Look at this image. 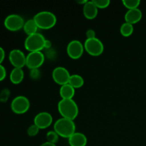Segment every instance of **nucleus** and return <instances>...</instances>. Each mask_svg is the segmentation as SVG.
I'll return each mask as SVG.
<instances>
[{
    "mask_svg": "<svg viewBox=\"0 0 146 146\" xmlns=\"http://www.w3.org/2000/svg\"><path fill=\"white\" fill-rule=\"evenodd\" d=\"M44 60L45 56L41 51L29 52L27 56L26 66L31 70L38 69L43 65Z\"/></svg>",
    "mask_w": 146,
    "mask_h": 146,
    "instance_id": "nucleus-8",
    "label": "nucleus"
},
{
    "mask_svg": "<svg viewBox=\"0 0 146 146\" xmlns=\"http://www.w3.org/2000/svg\"><path fill=\"white\" fill-rule=\"evenodd\" d=\"M94 4H96L98 9L107 8L111 4L110 0H93Z\"/></svg>",
    "mask_w": 146,
    "mask_h": 146,
    "instance_id": "nucleus-23",
    "label": "nucleus"
},
{
    "mask_svg": "<svg viewBox=\"0 0 146 146\" xmlns=\"http://www.w3.org/2000/svg\"><path fill=\"white\" fill-rule=\"evenodd\" d=\"M9 90L8 88H4L2 91L0 92V101H2V102H4V101H7L8 99L9 96Z\"/></svg>",
    "mask_w": 146,
    "mask_h": 146,
    "instance_id": "nucleus-25",
    "label": "nucleus"
},
{
    "mask_svg": "<svg viewBox=\"0 0 146 146\" xmlns=\"http://www.w3.org/2000/svg\"><path fill=\"white\" fill-rule=\"evenodd\" d=\"M46 38L40 33L27 36L24 41V47L29 52L33 51H41L44 48Z\"/></svg>",
    "mask_w": 146,
    "mask_h": 146,
    "instance_id": "nucleus-4",
    "label": "nucleus"
},
{
    "mask_svg": "<svg viewBox=\"0 0 146 146\" xmlns=\"http://www.w3.org/2000/svg\"><path fill=\"white\" fill-rule=\"evenodd\" d=\"M24 19L22 17L17 14H11L7 16L4 21V24L6 28L11 31H19L24 27Z\"/></svg>",
    "mask_w": 146,
    "mask_h": 146,
    "instance_id": "nucleus-7",
    "label": "nucleus"
},
{
    "mask_svg": "<svg viewBox=\"0 0 146 146\" xmlns=\"http://www.w3.org/2000/svg\"><path fill=\"white\" fill-rule=\"evenodd\" d=\"M38 132H39V128L34 123L30 125L27 129V134L31 137L36 136L38 133Z\"/></svg>",
    "mask_w": 146,
    "mask_h": 146,
    "instance_id": "nucleus-24",
    "label": "nucleus"
},
{
    "mask_svg": "<svg viewBox=\"0 0 146 146\" xmlns=\"http://www.w3.org/2000/svg\"><path fill=\"white\" fill-rule=\"evenodd\" d=\"M52 122L53 117L51 114L46 111L38 113L34 118V123L38 126L39 129L48 128L51 125Z\"/></svg>",
    "mask_w": 146,
    "mask_h": 146,
    "instance_id": "nucleus-12",
    "label": "nucleus"
},
{
    "mask_svg": "<svg viewBox=\"0 0 146 146\" xmlns=\"http://www.w3.org/2000/svg\"><path fill=\"white\" fill-rule=\"evenodd\" d=\"M83 13L84 17L88 19H94L98 13V7L93 1H88L83 6Z\"/></svg>",
    "mask_w": 146,
    "mask_h": 146,
    "instance_id": "nucleus-14",
    "label": "nucleus"
},
{
    "mask_svg": "<svg viewBox=\"0 0 146 146\" xmlns=\"http://www.w3.org/2000/svg\"><path fill=\"white\" fill-rule=\"evenodd\" d=\"M87 38H96V31L92 29H89L86 32Z\"/></svg>",
    "mask_w": 146,
    "mask_h": 146,
    "instance_id": "nucleus-27",
    "label": "nucleus"
},
{
    "mask_svg": "<svg viewBox=\"0 0 146 146\" xmlns=\"http://www.w3.org/2000/svg\"><path fill=\"white\" fill-rule=\"evenodd\" d=\"M123 4L124 7H126L128 9H133L138 8L141 1L140 0H123Z\"/></svg>",
    "mask_w": 146,
    "mask_h": 146,
    "instance_id": "nucleus-21",
    "label": "nucleus"
},
{
    "mask_svg": "<svg viewBox=\"0 0 146 146\" xmlns=\"http://www.w3.org/2000/svg\"><path fill=\"white\" fill-rule=\"evenodd\" d=\"M142 17V11L139 8H136L133 9H128L124 16V19H125V22L133 25L141 21Z\"/></svg>",
    "mask_w": 146,
    "mask_h": 146,
    "instance_id": "nucleus-13",
    "label": "nucleus"
},
{
    "mask_svg": "<svg viewBox=\"0 0 146 146\" xmlns=\"http://www.w3.org/2000/svg\"><path fill=\"white\" fill-rule=\"evenodd\" d=\"M84 46L79 40H71L66 47V51L68 56L73 59L81 58L84 51Z\"/></svg>",
    "mask_w": 146,
    "mask_h": 146,
    "instance_id": "nucleus-9",
    "label": "nucleus"
},
{
    "mask_svg": "<svg viewBox=\"0 0 146 146\" xmlns=\"http://www.w3.org/2000/svg\"><path fill=\"white\" fill-rule=\"evenodd\" d=\"M38 29H49L54 27L57 22L56 16L49 11H41L33 17Z\"/></svg>",
    "mask_w": 146,
    "mask_h": 146,
    "instance_id": "nucleus-3",
    "label": "nucleus"
},
{
    "mask_svg": "<svg viewBox=\"0 0 146 146\" xmlns=\"http://www.w3.org/2000/svg\"><path fill=\"white\" fill-rule=\"evenodd\" d=\"M4 58H5V51L2 47L0 46V64H1Z\"/></svg>",
    "mask_w": 146,
    "mask_h": 146,
    "instance_id": "nucleus-29",
    "label": "nucleus"
},
{
    "mask_svg": "<svg viewBox=\"0 0 146 146\" xmlns=\"http://www.w3.org/2000/svg\"><path fill=\"white\" fill-rule=\"evenodd\" d=\"M59 94L61 99H72L75 95V88L69 84H64L60 87Z\"/></svg>",
    "mask_w": 146,
    "mask_h": 146,
    "instance_id": "nucleus-16",
    "label": "nucleus"
},
{
    "mask_svg": "<svg viewBox=\"0 0 146 146\" xmlns=\"http://www.w3.org/2000/svg\"><path fill=\"white\" fill-rule=\"evenodd\" d=\"M30 108V101L24 96H17L13 98L11 103V108L17 114L25 113Z\"/></svg>",
    "mask_w": 146,
    "mask_h": 146,
    "instance_id": "nucleus-6",
    "label": "nucleus"
},
{
    "mask_svg": "<svg viewBox=\"0 0 146 146\" xmlns=\"http://www.w3.org/2000/svg\"><path fill=\"white\" fill-rule=\"evenodd\" d=\"M84 46L85 51L94 56H100L104 51V44L96 37L94 38H86Z\"/></svg>",
    "mask_w": 146,
    "mask_h": 146,
    "instance_id": "nucleus-5",
    "label": "nucleus"
},
{
    "mask_svg": "<svg viewBox=\"0 0 146 146\" xmlns=\"http://www.w3.org/2000/svg\"><path fill=\"white\" fill-rule=\"evenodd\" d=\"M24 77V72L21 68H16L14 67L11 70L9 74L10 81L14 84H20L23 81Z\"/></svg>",
    "mask_w": 146,
    "mask_h": 146,
    "instance_id": "nucleus-17",
    "label": "nucleus"
},
{
    "mask_svg": "<svg viewBox=\"0 0 146 146\" xmlns=\"http://www.w3.org/2000/svg\"><path fill=\"white\" fill-rule=\"evenodd\" d=\"M40 146H56V145L54 143H50V142H48V141H46V142L45 143H43Z\"/></svg>",
    "mask_w": 146,
    "mask_h": 146,
    "instance_id": "nucleus-31",
    "label": "nucleus"
},
{
    "mask_svg": "<svg viewBox=\"0 0 146 146\" xmlns=\"http://www.w3.org/2000/svg\"><path fill=\"white\" fill-rule=\"evenodd\" d=\"M68 139L70 146H86L88 143L86 135L83 133L76 131Z\"/></svg>",
    "mask_w": 146,
    "mask_h": 146,
    "instance_id": "nucleus-15",
    "label": "nucleus"
},
{
    "mask_svg": "<svg viewBox=\"0 0 146 146\" xmlns=\"http://www.w3.org/2000/svg\"><path fill=\"white\" fill-rule=\"evenodd\" d=\"M70 76L71 74L69 71L65 67L57 66L54 68L52 71L53 79L56 84L61 86L68 84Z\"/></svg>",
    "mask_w": 146,
    "mask_h": 146,
    "instance_id": "nucleus-10",
    "label": "nucleus"
},
{
    "mask_svg": "<svg viewBox=\"0 0 146 146\" xmlns=\"http://www.w3.org/2000/svg\"><path fill=\"white\" fill-rule=\"evenodd\" d=\"M87 1H88L87 0H82V1H77V2L80 4H83V6H84V4L87 2Z\"/></svg>",
    "mask_w": 146,
    "mask_h": 146,
    "instance_id": "nucleus-32",
    "label": "nucleus"
},
{
    "mask_svg": "<svg viewBox=\"0 0 146 146\" xmlns=\"http://www.w3.org/2000/svg\"><path fill=\"white\" fill-rule=\"evenodd\" d=\"M51 45H52V44H51V41H49V40L46 39L45 44H44V48H46V49H48V48H51Z\"/></svg>",
    "mask_w": 146,
    "mask_h": 146,
    "instance_id": "nucleus-30",
    "label": "nucleus"
},
{
    "mask_svg": "<svg viewBox=\"0 0 146 146\" xmlns=\"http://www.w3.org/2000/svg\"><path fill=\"white\" fill-rule=\"evenodd\" d=\"M76 124L73 120L61 118L56 120L54 125V131L59 136L69 138L76 132Z\"/></svg>",
    "mask_w": 146,
    "mask_h": 146,
    "instance_id": "nucleus-1",
    "label": "nucleus"
},
{
    "mask_svg": "<svg viewBox=\"0 0 146 146\" xmlns=\"http://www.w3.org/2000/svg\"><path fill=\"white\" fill-rule=\"evenodd\" d=\"M46 138L48 142L56 144V143H58V139H59V135L57 134V133L56 131H50L47 132Z\"/></svg>",
    "mask_w": 146,
    "mask_h": 146,
    "instance_id": "nucleus-22",
    "label": "nucleus"
},
{
    "mask_svg": "<svg viewBox=\"0 0 146 146\" xmlns=\"http://www.w3.org/2000/svg\"><path fill=\"white\" fill-rule=\"evenodd\" d=\"M58 110L63 118L74 121L78 114V106L74 99H61L58 103Z\"/></svg>",
    "mask_w": 146,
    "mask_h": 146,
    "instance_id": "nucleus-2",
    "label": "nucleus"
},
{
    "mask_svg": "<svg viewBox=\"0 0 146 146\" xmlns=\"http://www.w3.org/2000/svg\"><path fill=\"white\" fill-rule=\"evenodd\" d=\"M68 84L76 89V88H81L84 86V79L81 76L78 74H73L70 76Z\"/></svg>",
    "mask_w": 146,
    "mask_h": 146,
    "instance_id": "nucleus-19",
    "label": "nucleus"
},
{
    "mask_svg": "<svg viewBox=\"0 0 146 146\" xmlns=\"http://www.w3.org/2000/svg\"><path fill=\"white\" fill-rule=\"evenodd\" d=\"M133 31V25L129 24V23L125 22V21L121 24V28H120V32H121V35L125 37H128L132 35Z\"/></svg>",
    "mask_w": 146,
    "mask_h": 146,
    "instance_id": "nucleus-20",
    "label": "nucleus"
},
{
    "mask_svg": "<svg viewBox=\"0 0 146 146\" xmlns=\"http://www.w3.org/2000/svg\"><path fill=\"white\" fill-rule=\"evenodd\" d=\"M9 59L14 67L22 68L24 66H26L27 56H25L24 53L20 49L14 48L9 54Z\"/></svg>",
    "mask_w": 146,
    "mask_h": 146,
    "instance_id": "nucleus-11",
    "label": "nucleus"
},
{
    "mask_svg": "<svg viewBox=\"0 0 146 146\" xmlns=\"http://www.w3.org/2000/svg\"><path fill=\"white\" fill-rule=\"evenodd\" d=\"M30 76L33 79H36V78H38L40 76V71L38 69H32L30 73Z\"/></svg>",
    "mask_w": 146,
    "mask_h": 146,
    "instance_id": "nucleus-28",
    "label": "nucleus"
},
{
    "mask_svg": "<svg viewBox=\"0 0 146 146\" xmlns=\"http://www.w3.org/2000/svg\"><path fill=\"white\" fill-rule=\"evenodd\" d=\"M7 76V71L6 68L2 64H0V81H3Z\"/></svg>",
    "mask_w": 146,
    "mask_h": 146,
    "instance_id": "nucleus-26",
    "label": "nucleus"
},
{
    "mask_svg": "<svg viewBox=\"0 0 146 146\" xmlns=\"http://www.w3.org/2000/svg\"><path fill=\"white\" fill-rule=\"evenodd\" d=\"M38 29V26L36 24L34 19H30L25 21L24 27H23V29H24V32L27 34V36L37 33Z\"/></svg>",
    "mask_w": 146,
    "mask_h": 146,
    "instance_id": "nucleus-18",
    "label": "nucleus"
}]
</instances>
